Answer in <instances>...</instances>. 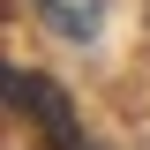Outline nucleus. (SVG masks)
<instances>
[{
  "label": "nucleus",
  "instance_id": "1",
  "mask_svg": "<svg viewBox=\"0 0 150 150\" xmlns=\"http://www.w3.org/2000/svg\"><path fill=\"white\" fill-rule=\"evenodd\" d=\"M0 90H15V105L45 128L53 150H83V143H75V112H68V98H60L53 75H0Z\"/></svg>",
  "mask_w": 150,
  "mask_h": 150
},
{
  "label": "nucleus",
  "instance_id": "2",
  "mask_svg": "<svg viewBox=\"0 0 150 150\" xmlns=\"http://www.w3.org/2000/svg\"><path fill=\"white\" fill-rule=\"evenodd\" d=\"M38 15L53 23L68 45H90V38L105 30V0H38Z\"/></svg>",
  "mask_w": 150,
  "mask_h": 150
}]
</instances>
